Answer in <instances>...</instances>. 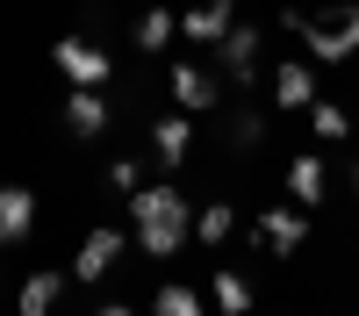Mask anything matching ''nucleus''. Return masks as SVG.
<instances>
[{
	"label": "nucleus",
	"instance_id": "dca6fc26",
	"mask_svg": "<svg viewBox=\"0 0 359 316\" xmlns=\"http://www.w3.org/2000/svg\"><path fill=\"white\" fill-rule=\"evenodd\" d=\"M130 36H137V50H144V57H151V50H165V43L180 36V15H172V8H144Z\"/></svg>",
	"mask_w": 359,
	"mask_h": 316
},
{
	"label": "nucleus",
	"instance_id": "2eb2a0df",
	"mask_svg": "<svg viewBox=\"0 0 359 316\" xmlns=\"http://www.w3.org/2000/svg\"><path fill=\"white\" fill-rule=\"evenodd\" d=\"M57 295H65V273H50V266H43V273H29V280H22V302H15V309H22V316H50Z\"/></svg>",
	"mask_w": 359,
	"mask_h": 316
},
{
	"label": "nucleus",
	"instance_id": "9b49d317",
	"mask_svg": "<svg viewBox=\"0 0 359 316\" xmlns=\"http://www.w3.org/2000/svg\"><path fill=\"white\" fill-rule=\"evenodd\" d=\"M287 194H294V209H323V194H331V172H323L316 151H302L287 165Z\"/></svg>",
	"mask_w": 359,
	"mask_h": 316
},
{
	"label": "nucleus",
	"instance_id": "423d86ee",
	"mask_svg": "<svg viewBox=\"0 0 359 316\" xmlns=\"http://www.w3.org/2000/svg\"><path fill=\"white\" fill-rule=\"evenodd\" d=\"M266 238V252H302L309 245V209H259V223H252V245Z\"/></svg>",
	"mask_w": 359,
	"mask_h": 316
},
{
	"label": "nucleus",
	"instance_id": "20e7f679",
	"mask_svg": "<svg viewBox=\"0 0 359 316\" xmlns=\"http://www.w3.org/2000/svg\"><path fill=\"white\" fill-rule=\"evenodd\" d=\"M50 57H57V72H65L72 86H108V79H115L108 50H101V43H86V36H57Z\"/></svg>",
	"mask_w": 359,
	"mask_h": 316
},
{
	"label": "nucleus",
	"instance_id": "1a4fd4ad",
	"mask_svg": "<svg viewBox=\"0 0 359 316\" xmlns=\"http://www.w3.org/2000/svg\"><path fill=\"white\" fill-rule=\"evenodd\" d=\"M172 108H187V115H208L223 101V86H216V72H201V65H172Z\"/></svg>",
	"mask_w": 359,
	"mask_h": 316
},
{
	"label": "nucleus",
	"instance_id": "ddd939ff",
	"mask_svg": "<svg viewBox=\"0 0 359 316\" xmlns=\"http://www.w3.org/2000/svg\"><path fill=\"white\" fill-rule=\"evenodd\" d=\"M65 130H72V137H101V130H108V101H101V86H72V101H65Z\"/></svg>",
	"mask_w": 359,
	"mask_h": 316
},
{
	"label": "nucleus",
	"instance_id": "f257e3e1",
	"mask_svg": "<svg viewBox=\"0 0 359 316\" xmlns=\"http://www.w3.org/2000/svg\"><path fill=\"white\" fill-rule=\"evenodd\" d=\"M130 238H137L144 259H172V252H187V245H194V201L180 194L172 180L137 187V194H130Z\"/></svg>",
	"mask_w": 359,
	"mask_h": 316
},
{
	"label": "nucleus",
	"instance_id": "6e6552de",
	"mask_svg": "<svg viewBox=\"0 0 359 316\" xmlns=\"http://www.w3.org/2000/svg\"><path fill=\"white\" fill-rule=\"evenodd\" d=\"M230 29H237V0H201V8L180 15V36H194V43H208V50H216Z\"/></svg>",
	"mask_w": 359,
	"mask_h": 316
},
{
	"label": "nucleus",
	"instance_id": "aec40b11",
	"mask_svg": "<svg viewBox=\"0 0 359 316\" xmlns=\"http://www.w3.org/2000/svg\"><path fill=\"white\" fill-rule=\"evenodd\" d=\"M266 144V115L259 108H230V151H259Z\"/></svg>",
	"mask_w": 359,
	"mask_h": 316
},
{
	"label": "nucleus",
	"instance_id": "412c9836",
	"mask_svg": "<svg viewBox=\"0 0 359 316\" xmlns=\"http://www.w3.org/2000/svg\"><path fill=\"white\" fill-rule=\"evenodd\" d=\"M137 180H144V172H137V158H115V165H108V187H123V194H137Z\"/></svg>",
	"mask_w": 359,
	"mask_h": 316
},
{
	"label": "nucleus",
	"instance_id": "6ab92c4d",
	"mask_svg": "<svg viewBox=\"0 0 359 316\" xmlns=\"http://www.w3.org/2000/svg\"><path fill=\"white\" fill-rule=\"evenodd\" d=\"M309 130H316V144H345V137H352V115H345L338 101H316V108H309Z\"/></svg>",
	"mask_w": 359,
	"mask_h": 316
},
{
	"label": "nucleus",
	"instance_id": "f03ea898",
	"mask_svg": "<svg viewBox=\"0 0 359 316\" xmlns=\"http://www.w3.org/2000/svg\"><path fill=\"white\" fill-rule=\"evenodd\" d=\"M302 57H316V65H345V57H359V8H331L302 22Z\"/></svg>",
	"mask_w": 359,
	"mask_h": 316
},
{
	"label": "nucleus",
	"instance_id": "5701e85b",
	"mask_svg": "<svg viewBox=\"0 0 359 316\" xmlns=\"http://www.w3.org/2000/svg\"><path fill=\"white\" fill-rule=\"evenodd\" d=\"M352 187H359V151H352Z\"/></svg>",
	"mask_w": 359,
	"mask_h": 316
},
{
	"label": "nucleus",
	"instance_id": "4be33fe9",
	"mask_svg": "<svg viewBox=\"0 0 359 316\" xmlns=\"http://www.w3.org/2000/svg\"><path fill=\"white\" fill-rule=\"evenodd\" d=\"M94 316H137V309H130V302H101Z\"/></svg>",
	"mask_w": 359,
	"mask_h": 316
},
{
	"label": "nucleus",
	"instance_id": "f8f14e48",
	"mask_svg": "<svg viewBox=\"0 0 359 316\" xmlns=\"http://www.w3.org/2000/svg\"><path fill=\"white\" fill-rule=\"evenodd\" d=\"M36 230V194L29 187H0V245H22Z\"/></svg>",
	"mask_w": 359,
	"mask_h": 316
},
{
	"label": "nucleus",
	"instance_id": "4468645a",
	"mask_svg": "<svg viewBox=\"0 0 359 316\" xmlns=\"http://www.w3.org/2000/svg\"><path fill=\"white\" fill-rule=\"evenodd\" d=\"M208 302H216V316H252L259 295H252V280H245V273H230V266H223L216 280H208Z\"/></svg>",
	"mask_w": 359,
	"mask_h": 316
},
{
	"label": "nucleus",
	"instance_id": "a211bd4d",
	"mask_svg": "<svg viewBox=\"0 0 359 316\" xmlns=\"http://www.w3.org/2000/svg\"><path fill=\"white\" fill-rule=\"evenodd\" d=\"M230 230H237V209H230V201L194 209V238H201V245H230Z\"/></svg>",
	"mask_w": 359,
	"mask_h": 316
},
{
	"label": "nucleus",
	"instance_id": "0eeeda50",
	"mask_svg": "<svg viewBox=\"0 0 359 316\" xmlns=\"http://www.w3.org/2000/svg\"><path fill=\"white\" fill-rule=\"evenodd\" d=\"M187 151H194V115H187V108L158 115V123H151V158H158L165 172H180V165H187Z\"/></svg>",
	"mask_w": 359,
	"mask_h": 316
},
{
	"label": "nucleus",
	"instance_id": "7ed1b4c3",
	"mask_svg": "<svg viewBox=\"0 0 359 316\" xmlns=\"http://www.w3.org/2000/svg\"><path fill=\"white\" fill-rule=\"evenodd\" d=\"M259 43H266V29H259V22H237L230 36L216 43V72H223L230 86H252V79H259Z\"/></svg>",
	"mask_w": 359,
	"mask_h": 316
},
{
	"label": "nucleus",
	"instance_id": "9d476101",
	"mask_svg": "<svg viewBox=\"0 0 359 316\" xmlns=\"http://www.w3.org/2000/svg\"><path fill=\"white\" fill-rule=\"evenodd\" d=\"M273 101L280 108H316V57H287V65H273Z\"/></svg>",
	"mask_w": 359,
	"mask_h": 316
},
{
	"label": "nucleus",
	"instance_id": "f3484780",
	"mask_svg": "<svg viewBox=\"0 0 359 316\" xmlns=\"http://www.w3.org/2000/svg\"><path fill=\"white\" fill-rule=\"evenodd\" d=\"M216 302H201V287H187V280H165L158 295H151V316H208Z\"/></svg>",
	"mask_w": 359,
	"mask_h": 316
},
{
	"label": "nucleus",
	"instance_id": "39448f33",
	"mask_svg": "<svg viewBox=\"0 0 359 316\" xmlns=\"http://www.w3.org/2000/svg\"><path fill=\"white\" fill-rule=\"evenodd\" d=\"M130 252V238H123V230H108V223H94V230H86V238H79V259H72V280H86V287H94L108 266H115V259H123Z\"/></svg>",
	"mask_w": 359,
	"mask_h": 316
}]
</instances>
